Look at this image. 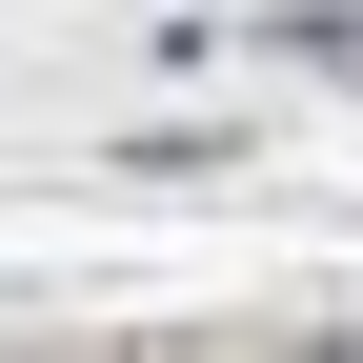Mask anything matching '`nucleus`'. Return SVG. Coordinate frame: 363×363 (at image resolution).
<instances>
[{"label": "nucleus", "instance_id": "f257e3e1", "mask_svg": "<svg viewBox=\"0 0 363 363\" xmlns=\"http://www.w3.org/2000/svg\"><path fill=\"white\" fill-rule=\"evenodd\" d=\"M283 40H303V61H343V81H363V0H283Z\"/></svg>", "mask_w": 363, "mask_h": 363}]
</instances>
